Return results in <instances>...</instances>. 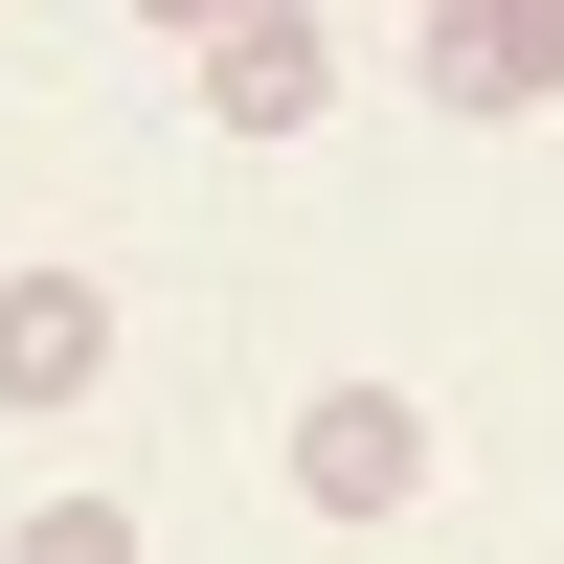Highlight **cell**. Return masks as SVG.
Masks as SVG:
<instances>
[{
	"mask_svg": "<svg viewBox=\"0 0 564 564\" xmlns=\"http://www.w3.org/2000/svg\"><path fill=\"white\" fill-rule=\"evenodd\" d=\"M406 90L430 113H564V0H430Z\"/></svg>",
	"mask_w": 564,
	"mask_h": 564,
	"instance_id": "obj_2",
	"label": "cell"
},
{
	"mask_svg": "<svg viewBox=\"0 0 564 564\" xmlns=\"http://www.w3.org/2000/svg\"><path fill=\"white\" fill-rule=\"evenodd\" d=\"M0 564H135V497H23V542Z\"/></svg>",
	"mask_w": 564,
	"mask_h": 564,
	"instance_id": "obj_5",
	"label": "cell"
},
{
	"mask_svg": "<svg viewBox=\"0 0 564 564\" xmlns=\"http://www.w3.org/2000/svg\"><path fill=\"white\" fill-rule=\"evenodd\" d=\"M294 497L316 520H406V497H430V406L406 384H316L294 406Z\"/></svg>",
	"mask_w": 564,
	"mask_h": 564,
	"instance_id": "obj_1",
	"label": "cell"
},
{
	"mask_svg": "<svg viewBox=\"0 0 564 564\" xmlns=\"http://www.w3.org/2000/svg\"><path fill=\"white\" fill-rule=\"evenodd\" d=\"M316 113H339V23L316 0H249L204 45V135H316Z\"/></svg>",
	"mask_w": 564,
	"mask_h": 564,
	"instance_id": "obj_3",
	"label": "cell"
},
{
	"mask_svg": "<svg viewBox=\"0 0 564 564\" xmlns=\"http://www.w3.org/2000/svg\"><path fill=\"white\" fill-rule=\"evenodd\" d=\"M90 361H113V294H90V271H0V406H23V430H45V406H90Z\"/></svg>",
	"mask_w": 564,
	"mask_h": 564,
	"instance_id": "obj_4",
	"label": "cell"
},
{
	"mask_svg": "<svg viewBox=\"0 0 564 564\" xmlns=\"http://www.w3.org/2000/svg\"><path fill=\"white\" fill-rule=\"evenodd\" d=\"M135 23H159V45H226V23H249V0H135Z\"/></svg>",
	"mask_w": 564,
	"mask_h": 564,
	"instance_id": "obj_6",
	"label": "cell"
}]
</instances>
